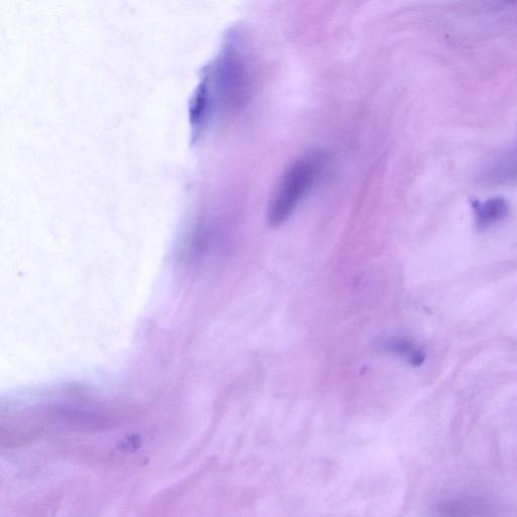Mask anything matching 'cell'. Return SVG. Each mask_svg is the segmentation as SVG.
I'll return each mask as SVG.
<instances>
[{
    "label": "cell",
    "mask_w": 517,
    "mask_h": 517,
    "mask_svg": "<svg viewBox=\"0 0 517 517\" xmlns=\"http://www.w3.org/2000/svg\"><path fill=\"white\" fill-rule=\"evenodd\" d=\"M323 169L319 154L295 160L279 179L269 202L267 219L272 227L284 224L313 189Z\"/></svg>",
    "instance_id": "cell-1"
},
{
    "label": "cell",
    "mask_w": 517,
    "mask_h": 517,
    "mask_svg": "<svg viewBox=\"0 0 517 517\" xmlns=\"http://www.w3.org/2000/svg\"><path fill=\"white\" fill-rule=\"evenodd\" d=\"M384 351L395 354L399 357L406 358L412 364H421L423 357L413 346L402 339H389L381 343Z\"/></svg>",
    "instance_id": "cell-2"
},
{
    "label": "cell",
    "mask_w": 517,
    "mask_h": 517,
    "mask_svg": "<svg viewBox=\"0 0 517 517\" xmlns=\"http://www.w3.org/2000/svg\"><path fill=\"white\" fill-rule=\"evenodd\" d=\"M505 212V204L501 200L488 202L480 213V220L483 224H489L498 220Z\"/></svg>",
    "instance_id": "cell-3"
}]
</instances>
